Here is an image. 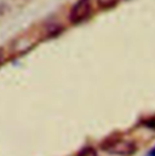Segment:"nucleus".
<instances>
[{
  "mask_svg": "<svg viewBox=\"0 0 155 156\" xmlns=\"http://www.w3.org/2000/svg\"><path fill=\"white\" fill-rule=\"evenodd\" d=\"M2 61H4V52H2V50L0 48V64L2 63Z\"/></svg>",
  "mask_w": 155,
  "mask_h": 156,
  "instance_id": "423d86ee",
  "label": "nucleus"
},
{
  "mask_svg": "<svg viewBox=\"0 0 155 156\" xmlns=\"http://www.w3.org/2000/svg\"><path fill=\"white\" fill-rule=\"evenodd\" d=\"M102 148L109 154L122 156L131 155L136 149L132 142L125 139H109L108 142H106V144L102 145Z\"/></svg>",
  "mask_w": 155,
  "mask_h": 156,
  "instance_id": "f257e3e1",
  "label": "nucleus"
},
{
  "mask_svg": "<svg viewBox=\"0 0 155 156\" xmlns=\"http://www.w3.org/2000/svg\"><path fill=\"white\" fill-rule=\"evenodd\" d=\"M148 156H155V147L149 151V154H148Z\"/></svg>",
  "mask_w": 155,
  "mask_h": 156,
  "instance_id": "0eeeda50",
  "label": "nucleus"
},
{
  "mask_svg": "<svg viewBox=\"0 0 155 156\" xmlns=\"http://www.w3.org/2000/svg\"><path fill=\"white\" fill-rule=\"evenodd\" d=\"M90 13H91V1L90 0H78L70 10L69 20L74 24L81 23L90 16Z\"/></svg>",
  "mask_w": 155,
  "mask_h": 156,
  "instance_id": "f03ea898",
  "label": "nucleus"
},
{
  "mask_svg": "<svg viewBox=\"0 0 155 156\" xmlns=\"http://www.w3.org/2000/svg\"><path fill=\"white\" fill-rule=\"evenodd\" d=\"M78 156H97V151H96L95 148L87 147V148H84V149L78 154Z\"/></svg>",
  "mask_w": 155,
  "mask_h": 156,
  "instance_id": "20e7f679",
  "label": "nucleus"
},
{
  "mask_svg": "<svg viewBox=\"0 0 155 156\" xmlns=\"http://www.w3.org/2000/svg\"><path fill=\"white\" fill-rule=\"evenodd\" d=\"M146 125H147L148 127H150V128H154V129H155V117L150 119L149 121H147V122H146Z\"/></svg>",
  "mask_w": 155,
  "mask_h": 156,
  "instance_id": "39448f33",
  "label": "nucleus"
},
{
  "mask_svg": "<svg viewBox=\"0 0 155 156\" xmlns=\"http://www.w3.org/2000/svg\"><path fill=\"white\" fill-rule=\"evenodd\" d=\"M120 0H97V4L101 9H112Z\"/></svg>",
  "mask_w": 155,
  "mask_h": 156,
  "instance_id": "7ed1b4c3",
  "label": "nucleus"
}]
</instances>
